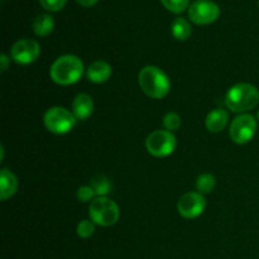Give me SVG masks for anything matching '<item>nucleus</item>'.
I'll use <instances>...</instances> for the list:
<instances>
[{
	"label": "nucleus",
	"instance_id": "1",
	"mask_svg": "<svg viewBox=\"0 0 259 259\" xmlns=\"http://www.w3.org/2000/svg\"><path fill=\"white\" fill-rule=\"evenodd\" d=\"M83 73V63L73 55H65L58 57L52 63L50 70L51 78L56 83L68 86L76 83Z\"/></svg>",
	"mask_w": 259,
	"mask_h": 259
},
{
	"label": "nucleus",
	"instance_id": "2",
	"mask_svg": "<svg viewBox=\"0 0 259 259\" xmlns=\"http://www.w3.org/2000/svg\"><path fill=\"white\" fill-rule=\"evenodd\" d=\"M138 82L142 91L153 99L164 98L171 90L168 76L156 66H147L142 68L138 76Z\"/></svg>",
	"mask_w": 259,
	"mask_h": 259
},
{
	"label": "nucleus",
	"instance_id": "3",
	"mask_svg": "<svg viewBox=\"0 0 259 259\" xmlns=\"http://www.w3.org/2000/svg\"><path fill=\"white\" fill-rule=\"evenodd\" d=\"M259 103V91L250 83H238L229 89L225 96L228 109L234 113L252 110Z\"/></svg>",
	"mask_w": 259,
	"mask_h": 259
},
{
	"label": "nucleus",
	"instance_id": "4",
	"mask_svg": "<svg viewBox=\"0 0 259 259\" xmlns=\"http://www.w3.org/2000/svg\"><path fill=\"white\" fill-rule=\"evenodd\" d=\"M89 215L91 222L100 227H110L119 219V207L113 200L108 197H96L89 206Z\"/></svg>",
	"mask_w": 259,
	"mask_h": 259
},
{
	"label": "nucleus",
	"instance_id": "5",
	"mask_svg": "<svg viewBox=\"0 0 259 259\" xmlns=\"http://www.w3.org/2000/svg\"><path fill=\"white\" fill-rule=\"evenodd\" d=\"M45 125L51 133L55 134H66L73 129L76 125V120L73 113L61 106H55L46 111L45 114Z\"/></svg>",
	"mask_w": 259,
	"mask_h": 259
},
{
	"label": "nucleus",
	"instance_id": "6",
	"mask_svg": "<svg viewBox=\"0 0 259 259\" xmlns=\"http://www.w3.org/2000/svg\"><path fill=\"white\" fill-rule=\"evenodd\" d=\"M146 148L152 156L167 157L176 148V137L168 131H156L146 139Z\"/></svg>",
	"mask_w": 259,
	"mask_h": 259
},
{
	"label": "nucleus",
	"instance_id": "7",
	"mask_svg": "<svg viewBox=\"0 0 259 259\" xmlns=\"http://www.w3.org/2000/svg\"><path fill=\"white\" fill-rule=\"evenodd\" d=\"M257 131V120L250 114H242L233 120L230 125V138L237 144L250 142Z\"/></svg>",
	"mask_w": 259,
	"mask_h": 259
},
{
	"label": "nucleus",
	"instance_id": "8",
	"mask_svg": "<svg viewBox=\"0 0 259 259\" xmlns=\"http://www.w3.org/2000/svg\"><path fill=\"white\" fill-rule=\"evenodd\" d=\"M220 9L211 0H195L189 8V18L192 23L206 25L219 18Z\"/></svg>",
	"mask_w": 259,
	"mask_h": 259
},
{
	"label": "nucleus",
	"instance_id": "9",
	"mask_svg": "<svg viewBox=\"0 0 259 259\" xmlns=\"http://www.w3.org/2000/svg\"><path fill=\"white\" fill-rule=\"evenodd\" d=\"M206 202L200 192H187L180 197L177 210L181 217L186 219H195L204 212Z\"/></svg>",
	"mask_w": 259,
	"mask_h": 259
},
{
	"label": "nucleus",
	"instance_id": "10",
	"mask_svg": "<svg viewBox=\"0 0 259 259\" xmlns=\"http://www.w3.org/2000/svg\"><path fill=\"white\" fill-rule=\"evenodd\" d=\"M40 47L33 39H20L12 47V58L18 65H29L39 57Z\"/></svg>",
	"mask_w": 259,
	"mask_h": 259
},
{
	"label": "nucleus",
	"instance_id": "11",
	"mask_svg": "<svg viewBox=\"0 0 259 259\" xmlns=\"http://www.w3.org/2000/svg\"><path fill=\"white\" fill-rule=\"evenodd\" d=\"M72 113L77 120H86L94 113V101L88 94H78L72 104Z\"/></svg>",
	"mask_w": 259,
	"mask_h": 259
},
{
	"label": "nucleus",
	"instance_id": "12",
	"mask_svg": "<svg viewBox=\"0 0 259 259\" xmlns=\"http://www.w3.org/2000/svg\"><path fill=\"white\" fill-rule=\"evenodd\" d=\"M89 81L94 83H103L111 76V66L105 61H95L91 63L86 72Z\"/></svg>",
	"mask_w": 259,
	"mask_h": 259
},
{
	"label": "nucleus",
	"instance_id": "13",
	"mask_svg": "<svg viewBox=\"0 0 259 259\" xmlns=\"http://www.w3.org/2000/svg\"><path fill=\"white\" fill-rule=\"evenodd\" d=\"M18 180L9 169H2L0 172V199L5 201L17 192Z\"/></svg>",
	"mask_w": 259,
	"mask_h": 259
},
{
	"label": "nucleus",
	"instance_id": "14",
	"mask_svg": "<svg viewBox=\"0 0 259 259\" xmlns=\"http://www.w3.org/2000/svg\"><path fill=\"white\" fill-rule=\"evenodd\" d=\"M228 120H229V115L225 110L223 109H215V110L210 111L209 115L206 116V124L207 131L211 132V133H219L223 129L227 126Z\"/></svg>",
	"mask_w": 259,
	"mask_h": 259
},
{
	"label": "nucleus",
	"instance_id": "15",
	"mask_svg": "<svg viewBox=\"0 0 259 259\" xmlns=\"http://www.w3.org/2000/svg\"><path fill=\"white\" fill-rule=\"evenodd\" d=\"M55 28V20H53L52 15L46 14V13H40L35 17L34 22H33V30L39 37H46L50 34Z\"/></svg>",
	"mask_w": 259,
	"mask_h": 259
},
{
	"label": "nucleus",
	"instance_id": "16",
	"mask_svg": "<svg viewBox=\"0 0 259 259\" xmlns=\"http://www.w3.org/2000/svg\"><path fill=\"white\" fill-rule=\"evenodd\" d=\"M171 32L177 40H186L191 35V25L184 18H176L172 22Z\"/></svg>",
	"mask_w": 259,
	"mask_h": 259
},
{
	"label": "nucleus",
	"instance_id": "17",
	"mask_svg": "<svg viewBox=\"0 0 259 259\" xmlns=\"http://www.w3.org/2000/svg\"><path fill=\"white\" fill-rule=\"evenodd\" d=\"M90 186L93 187L94 192L98 197H105L113 189L110 180L108 177L103 176V175H98V176L93 177V180L90 181Z\"/></svg>",
	"mask_w": 259,
	"mask_h": 259
},
{
	"label": "nucleus",
	"instance_id": "18",
	"mask_svg": "<svg viewBox=\"0 0 259 259\" xmlns=\"http://www.w3.org/2000/svg\"><path fill=\"white\" fill-rule=\"evenodd\" d=\"M215 187V177L210 174H202L196 181V189L200 194H209Z\"/></svg>",
	"mask_w": 259,
	"mask_h": 259
},
{
	"label": "nucleus",
	"instance_id": "19",
	"mask_svg": "<svg viewBox=\"0 0 259 259\" xmlns=\"http://www.w3.org/2000/svg\"><path fill=\"white\" fill-rule=\"evenodd\" d=\"M161 2L172 13H182L190 4V0H161Z\"/></svg>",
	"mask_w": 259,
	"mask_h": 259
},
{
	"label": "nucleus",
	"instance_id": "20",
	"mask_svg": "<svg viewBox=\"0 0 259 259\" xmlns=\"http://www.w3.org/2000/svg\"><path fill=\"white\" fill-rule=\"evenodd\" d=\"M163 125L168 132L177 131L181 126V118L176 113H167L163 118Z\"/></svg>",
	"mask_w": 259,
	"mask_h": 259
},
{
	"label": "nucleus",
	"instance_id": "21",
	"mask_svg": "<svg viewBox=\"0 0 259 259\" xmlns=\"http://www.w3.org/2000/svg\"><path fill=\"white\" fill-rule=\"evenodd\" d=\"M76 232H77L78 237L82 238V239H86V238H90L94 234V232H95V225L90 220H82V222L78 223Z\"/></svg>",
	"mask_w": 259,
	"mask_h": 259
},
{
	"label": "nucleus",
	"instance_id": "22",
	"mask_svg": "<svg viewBox=\"0 0 259 259\" xmlns=\"http://www.w3.org/2000/svg\"><path fill=\"white\" fill-rule=\"evenodd\" d=\"M67 0H39L40 5L50 12H58L65 7Z\"/></svg>",
	"mask_w": 259,
	"mask_h": 259
},
{
	"label": "nucleus",
	"instance_id": "23",
	"mask_svg": "<svg viewBox=\"0 0 259 259\" xmlns=\"http://www.w3.org/2000/svg\"><path fill=\"white\" fill-rule=\"evenodd\" d=\"M76 196H77L78 201L88 202V201H90L94 196H95V192H94L93 187L91 186H81L80 189L77 190V194H76Z\"/></svg>",
	"mask_w": 259,
	"mask_h": 259
},
{
	"label": "nucleus",
	"instance_id": "24",
	"mask_svg": "<svg viewBox=\"0 0 259 259\" xmlns=\"http://www.w3.org/2000/svg\"><path fill=\"white\" fill-rule=\"evenodd\" d=\"M76 2L80 5H82V7H93V5H95L99 0H76Z\"/></svg>",
	"mask_w": 259,
	"mask_h": 259
},
{
	"label": "nucleus",
	"instance_id": "25",
	"mask_svg": "<svg viewBox=\"0 0 259 259\" xmlns=\"http://www.w3.org/2000/svg\"><path fill=\"white\" fill-rule=\"evenodd\" d=\"M0 62H2V72H4V71L8 68V65H9V60H8L7 55H2V60H0Z\"/></svg>",
	"mask_w": 259,
	"mask_h": 259
},
{
	"label": "nucleus",
	"instance_id": "26",
	"mask_svg": "<svg viewBox=\"0 0 259 259\" xmlns=\"http://www.w3.org/2000/svg\"><path fill=\"white\" fill-rule=\"evenodd\" d=\"M257 118H258V120H259V111H258V114H257Z\"/></svg>",
	"mask_w": 259,
	"mask_h": 259
}]
</instances>
